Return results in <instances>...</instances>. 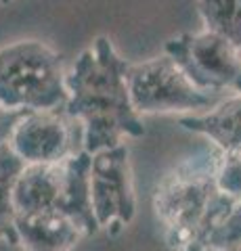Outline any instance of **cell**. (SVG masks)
Segmentation results:
<instances>
[{
  "label": "cell",
  "instance_id": "11",
  "mask_svg": "<svg viewBox=\"0 0 241 251\" xmlns=\"http://www.w3.org/2000/svg\"><path fill=\"white\" fill-rule=\"evenodd\" d=\"M181 126L214 140L222 153H241V97L224 100L204 115H185Z\"/></svg>",
  "mask_w": 241,
  "mask_h": 251
},
{
  "label": "cell",
  "instance_id": "13",
  "mask_svg": "<svg viewBox=\"0 0 241 251\" xmlns=\"http://www.w3.org/2000/svg\"><path fill=\"white\" fill-rule=\"evenodd\" d=\"M197 11L210 31L241 50V0H197Z\"/></svg>",
  "mask_w": 241,
  "mask_h": 251
},
{
  "label": "cell",
  "instance_id": "10",
  "mask_svg": "<svg viewBox=\"0 0 241 251\" xmlns=\"http://www.w3.org/2000/svg\"><path fill=\"white\" fill-rule=\"evenodd\" d=\"M65 166V195L61 203V211L69 216L84 232L90 237L99 230L95 211L90 203V153L82 151L63 161Z\"/></svg>",
  "mask_w": 241,
  "mask_h": 251
},
{
  "label": "cell",
  "instance_id": "18",
  "mask_svg": "<svg viewBox=\"0 0 241 251\" xmlns=\"http://www.w3.org/2000/svg\"><path fill=\"white\" fill-rule=\"evenodd\" d=\"M231 251H241V247H235V249H231Z\"/></svg>",
  "mask_w": 241,
  "mask_h": 251
},
{
  "label": "cell",
  "instance_id": "5",
  "mask_svg": "<svg viewBox=\"0 0 241 251\" xmlns=\"http://www.w3.org/2000/svg\"><path fill=\"white\" fill-rule=\"evenodd\" d=\"M166 54L183 69L191 84L206 92H241L239 50L216 31L183 34L166 42Z\"/></svg>",
  "mask_w": 241,
  "mask_h": 251
},
{
  "label": "cell",
  "instance_id": "6",
  "mask_svg": "<svg viewBox=\"0 0 241 251\" xmlns=\"http://www.w3.org/2000/svg\"><path fill=\"white\" fill-rule=\"evenodd\" d=\"M9 143L26 163H57L84 149V126L63 105L27 111Z\"/></svg>",
  "mask_w": 241,
  "mask_h": 251
},
{
  "label": "cell",
  "instance_id": "8",
  "mask_svg": "<svg viewBox=\"0 0 241 251\" xmlns=\"http://www.w3.org/2000/svg\"><path fill=\"white\" fill-rule=\"evenodd\" d=\"M15 234L23 251H72L84 232L57 209L15 214Z\"/></svg>",
  "mask_w": 241,
  "mask_h": 251
},
{
  "label": "cell",
  "instance_id": "3",
  "mask_svg": "<svg viewBox=\"0 0 241 251\" xmlns=\"http://www.w3.org/2000/svg\"><path fill=\"white\" fill-rule=\"evenodd\" d=\"M63 57L40 40L0 49V105L6 109H55L65 105Z\"/></svg>",
  "mask_w": 241,
  "mask_h": 251
},
{
  "label": "cell",
  "instance_id": "4",
  "mask_svg": "<svg viewBox=\"0 0 241 251\" xmlns=\"http://www.w3.org/2000/svg\"><path fill=\"white\" fill-rule=\"evenodd\" d=\"M126 84L136 113H168L216 105L212 94L195 88L166 52L145 63L128 65Z\"/></svg>",
  "mask_w": 241,
  "mask_h": 251
},
{
  "label": "cell",
  "instance_id": "9",
  "mask_svg": "<svg viewBox=\"0 0 241 251\" xmlns=\"http://www.w3.org/2000/svg\"><path fill=\"white\" fill-rule=\"evenodd\" d=\"M63 161L27 163L23 168L13 191L15 214H29V211H40V209L61 211V203H63V195H65Z\"/></svg>",
  "mask_w": 241,
  "mask_h": 251
},
{
  "label": "cell",
  "instance_id": "2",
  "mask_svg": "<svg viewBox=\"0 0 241 251\" xmlns=\"http://www.w3.org/2000/svg\"><path fill=\"white\" fill-rule=\"evenodd\" d=\"M214 170V157H193L160 182L153 203L170 247L197 251L206 234L233 207L235 199L218 191Z\"/></svg>",
  "mask_w": 241,
  "mask_h": 251
},
{
  "label": "cell",
  "instance_id": "16",
  "mask_svg": "<svg viewBox=\"0 0 241 251\" xmlns=\"http://www.w3.org/2000/svg\"><path fill=\"white\" fill-rule=\"evenodd\" d=\"M26 113H27V109H6L0 105V145L9 143L15 126L23 120Z\"/></svg>",
  "mask_w": 241,
  "mask_h": 251
},
{
  "label": "cell",
  "instance_id": "15",
  "mask_svg": "<svg viewBox=\"0 0 241 251\" xmlns=\"http://www.w3.org/2000/svg\"><path fill=\"white\" fill-rule=\"evenodd\" d=\"M214 180L218 191L231 199H241V153H222L216 159Z\"/></svg>",
  "mask_w": 241,
  "mask_h": 251
},
{
  "label": "cell",
  "instance_id": "7",
  "mask_svg": "<svg viewBox=\"0 0 241 251\" xmlns=\"http://www.w3.org/2000/svg\"><path fill=\"white\" fill-rule=\"evenodd\" d=\"M90 203L99 228H109L111 234L132 222L136 201L124 145L90 153Z\"/></svg>",
  "mask_w": 241,
  "mask_h": 251
},
{
  "label": "cell",
  "instance_id": "12",
  "mask_svg": "<svg viewBox=\"0 0 241 251\" xmlns=\"http://www.w3.org/2000/svg\"><path fill=\"white\" fill-rule=\"evenodd\" d=\"M26 166L27 163L15 153L11 143L0 145V241L6 245H17L13 191Z\"/></svg>",
  "mask_w": 241,
  "mask_h": 251
},
{
  "label": "cell",
  "instance_id": "17",
  "mask_svg": "<svg viewBox=\"0 0 241 251\" xmlns=\"http://www.w3.org/2000/svg\"><path fill=\"white\" fill-rule=\"evenodd\" d=\"M9 2H13V0H0V4H9Z\"/></svg>",
  "mask_w": 241,
  "mask_h": 251
},
{
  "label": "cell",
  "instance_id": "14",
  "mask_svg": "<svg viewBox=\"0 0 241 251\" xmlns=\"http://www.w3.org/2000/svg\"><path fill=\"white\" fill-rule=\"evenodd\" d=\"M235 247H241V199L206 234L197 251H231Z\"/></svg>",
  "mask_w": 241,
  "mask_h": 251
},
{
  "label": "cell",
  "instance_id": "1",
  "mask_svg": "<svg viewBox=\"0 0 241 251\" xmlns=\"http://www.w3.org/2000/svg\"><path fill=\"white\" fill-rule=\"evenodd\" d=\"M126 69L128 63L115 52L111 40L101 36L65 75L63 107L84 126V151L97 153L122 145L124 136L145 134V126L130 103Z\"/></svg>",
  "mask_w": 241,
  "mask_h": 251
}]
</instances>
